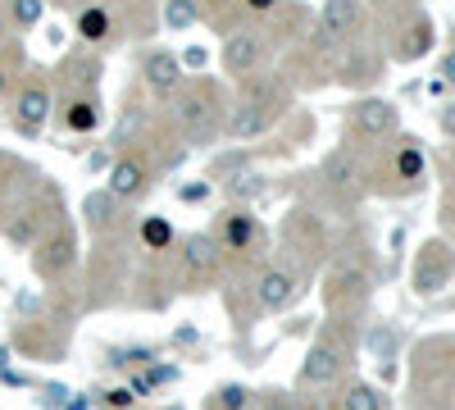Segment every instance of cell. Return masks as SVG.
Returning <instances> with one entry per match:
<instances>
[{
	"label": "cell",
	"instance_id": "cell-1",
	"mask_svg": "<svg viewBox=\"0 0 455 410\" xmlns=\"http://www.w3.org/2000/svg\"><path fill=\"white\" fill-rule=\"evenodd\" d=\"M178 92H182V87H178ZM173 119H178V128H182V137H187V141L205 146L214 133H223V92H219L210 78L192 83V87H187V92L178 96Z\"/></svg>",
	"mask_w": 455,
	"mask_h": 410
},
{
	"label": "cell",
	"instance_id": "cell-2",
	"mask_svg": "<svg viewBox=\"0 0 455 410\" xmlns=\"http://www.w3.org/2000/svg\"><path fill=\"white\" fill-rule=\"evenodd\" d=\"M73 265H78V233H73L68 223H55L46 237H36V246H32V274H36V278L55 283V278H64Z\"/></svg>",
	"mask_w": 455,
	"mask_h": 410
},
{
	"label": "cell",
	"instance_id": "cell-3",
	"mask_svg": "<svg viewBox=\"0 0 455 410\" xmlns=\"http://www.w3.org/2000/svg\"><path fill=\"white\" fill-rule=\"evenodd\" d=\"M455 278V246L433 237L419 246V255H414V269H410V287L414 296H437L442 287H451Z\"/></svg>",
	"mask_w": 455,
	"mask_h": 410
},
{
	"label": "cell",
	"instance_id": "cell-4",
	"mask_svg": "<svg viewBox=\"0 0 455 410\" xmlns=\"http://www.w3.org/2000/svg\"><path fill=\"white\" fill-rule=\"evenodd\" d=\"M51 109H55V96H51V83L42 73H28L14 92V124L23 133H42L51 124Z\"/></svg>",
	"mask_w": 455,
	"mask_h": 410
},
{
	"label": "cell",
	"instance_id": "cell-5",
	"mask_svg": "<svg viewBox=\"0 0 455 410\" xmlns=\"http://www.w3.org/2000/svg\"><path fill=\"white\" fill-rule=\"evenodd\" d=\"M219 64L228 78H255L259 64H264V42H259V32L251 28H233L223 36V46H219Z\"/></svg>",
	"mask_w": 455,
	"mask_h": 410
},
{
	"label": "cell",
	"instance_id": "cell-6",
	"mask_svg": "<svg viewBox=\"0 0 455 410\" xmlns=\"http://www.w3.org/2000/svg\"><path fill=\"white\" fill-rule=\"evenodd\" d=\"M347 369V342L337 338H319L306 351V365H300V388H332Z\"/></svg>",
	"mask_w": 455,
	"mask_h": 410
},
{
	"label": "cell",
	"instance_id": "cell-7",
	"mask_svg": "<svg viewBox=\"0 0 455 410\" xmlns=\"http://www.w3.org/2000/svg\"><path fill=\"white\" fill-rule=\"evenodd\" d=\"M396 124H401L396 105L383 100V96H360V100L351 105V133L364 137V141H383V137H392Z\"/></svg>",
	"mask_w": 455,
	"mask_h": 410
},
{
	"label": "cell",
	"instance_id": "cell-8",
	"mask_svg": "<svg viewBox=\"0 0 455 410\" xmlns=\"http://www.w3.org/2000/svg\"><path fill=\"white\" fill-rule=\"evenodd\" d=\"M178 255H182V278L187 283H210L219 274V265H223V246L210 233H187Z\"/></svg>",
	"mask_w": 455,
	"mask_h": 410
},
{
	"label": "cell",
	"instance_id": "cell-9",
	"mask_svg": "<svg viewBox=\"0 0 455 410\" xmlns=\"http://www.w3.org/2000/svg\"><path fill=\"white\" fill-rule=\"evenodd\" d=\"M323 296H328L332 310H355L364 296H369V274L355 265V260H337V265L328 269Z\"/></svg>",
	"mask_w": 455,
	"mask_h": 410
},
{
	"label": "cell",
	"instance_id": "cell-10",
	"mask_svg": "<svg viewBox=\"0 0 455 410\" xmlns=\"http://www.w3.org/2000/svg\"><path fill=\"white\" fill-rule=\"evenodd\" d=\"M146 188H150V165H146V156L124 151L119 160L109 165V178H105V197H109V201H137Z\"/></svg>",
	"mask_w": 455,
	"mask_h": 410
},
{
	"label": "cell",
	"instance_id": "cell-11",
	"mask_svg": "<svg viewBox=\"0 0 455 410\" xmlns=\"http://www.w3.org/2000/svg\"><path fill=\"white\" fill-rule=\"evenodd\" d=\"M296 296H300V278H296L287 265H269V269L255 274V306H259L264 315L287 310Z\"/></svg>",
	"mask_w": 455,
	"mask_h": 410
},
{
	"label": "cell",
	"instance_id": "cell-12",
	"mask_svg": "<svg viewBox=\"0 0 455 410\" xmlns=\"http://www.w3.org/2000/svg\"><path fill=\"white\" fill-rule=\"evenodd\" d=\"M364 28V5L360 0H323L319 10V32L332 36V42H347V36H355Z\"/></svg>",
	"mask_w": 455,
	"mask_h": 410
},
{
	"label": "cell",
	"instance_id": "cell-13",
	"mask_svg": "<svg viewBox=\"0 0 455 410\" xmlns=\"http://www.w3.org/2000/svg\"><path fill=\"white\" fill-rule=\"evenodd\" d=\"M269 124H274V109L259 105V100H251V96H242V100L233 105V115L223 119V133L233 137V141H251V137H259V133H269Z\"/></svg>",
	"mask_w": 455,
	"mask_h": 410
},
{
	"label": "cell",
	"instance_id": "cell-14",
	"mask_svg": "<svg viewBox=\"0 0 455 410\" xmlns=\"http://www.w3.org/2000/svg\"><path fill=\"white\" fill-rule=\"evenodd\" d=\"M141 78H146V87L156 96H173L182 87V78H187V68H182V60L173 51H150L141 60Z\"/></svg>",
	"mask_w": 455,
	"mask_h": 410
},
{
	"label": "cell",
	"instance_id": "cell-15",
	"mask_svg": "<svg viewBox=\"0 0 455 410\" xmlns=\"http://www.w3.org/2000/svg\"><path fill=\"white\" fill-rule=\"evenodd\" d=\"M259 237H264L259 219L246 214V210H237V214H228V219H223V237H219V246H223V251H255Z\"/></svg>",
	"mask_w": 455,
	"mask_h": 410
},
{
	"label": "cell",
	"instance_id": "cell-16",
	"mask_svg": "<svg viewBox=\"0 0 455 410\" xmlns=\"http://www.w3.org/2000/svg\"><path fill=\"white\" fill-rule=\"evenodd\" d=\"M328 410H387V401H383V392H378L373 383L351 379V383H341V388L332 392Z\"/></svg>",
	"mask_w": 455,
	"mask_h": 410
},
{
	"label": "cell",
	"instance_id": "cell-17",
	"mask_svg": "<svg viewBox=\"0 0 455 410\" xmlns=\"http://www.w3.org/2000/svg\"><path fill=\"white\" fill-rule=\"evenodd\" d=\"M64 128L68 133H96L100 128V100L92 92H73L64 105Z\"/></svg>",
	"mask_w": 455,
	"mask_h": 410
},
{
	"label": "cell",
	"instance_id": "cell-18",
	"mask_svg": "<svg viewBox=\"0 0 455 410\" xmlns=\"http://www.w3.org/2000/svg\"><path fill=\"white\" fill-rule=\"evenodd\" d=\"M109 36H114V14L105 5H83L78 10V42L100 46V42H109Z\"/></svg>",
	"mask_w": 455,
	"mask_h": 410
},
{
	"label": "cell",
	"instance_id": "cell-19",
	"mask_svg": "<svg viewBox=\"0 0 455 410\" xmlns=\"http://www.w3.org/2000/svg\"><path fill=\"white\" fill-rule=\"evenodd\" d=\"M323 178H328V188H351V182L360 178V160H355V151H351V146H337V151L328 156V165H323Z\"/></svg>",
	"mask_w": 455,
	"mask_h": 410
},
{
	"label": "cell",
	"instance_id": "cell-20",
	"mask_svg": "<svg viewBox=\"0 0 455 410\" xmlns=\"http://www.w3.org/2000/svg\"><path fill=\"white\" fill-rule=\"evenodd\" d=\"M433 42H437V32H433V23H428V19H414V23L405 28V36H401V46H396V55H401V60H424V55L433 51Z\"/></svg>",
	"mask_w": 455,
	"mask_h": 410
},
{
	"label": "cell",
	"instance_id": "cell-21",
	"mask_svg": "<svg viewBox=\"0 0 455 410\" xmlns=\"http://www.w3.org/2000/svg\"><path fill=\"white\" fill-rule=\"evenodd\" d=\"M264 173L259 169H242V173H233V178H223V192L233 197V201H259L264 197Z\"/></svg>",
	"mask_w": 455,
	"mask_h": 410
},
{
	"label": "cell",
	"instance_id": "cell-22",
	"mask_svg": "<svg viewBox=\"0 0 455 410\" xmlns=\"http://www.w3.org/2000/svg\"><path fill=\"white\" fill-rule=\"evenodd\" d=\"M164 23L169 32H187L192 23H201V0H164Z\"/></svg>",
	"mask_w": 455,
	"mask_h": 410
},
{
	"label": "cell",
	"instance_id": "cell-23",
	"mask_svg": "<svg viewBox=\"0 0 455 410\" xmlns=\"http://www.w3.org/2000/svg\"><path fill=\"white\" fill-rule=\"evenodd\" d=\"M42 14H46V0H10V23L19 32L36 28V23H42Z\"/></svg>",
	"mask_w": 455,
	"mask_h": 410
},
{
	"label": "cell",
	"instance_id": "cell-24",
	"mask_svg": "<svg viewBox=\"0 0 455 410\" xmlns=\"http://www.w3.org/2000/svg\"><path fill=\"white\" fill-rule=\"evenodd\" d=\"M396 178H405V182H419L424 178V151L414 141H405L401 151H396Z\"/></svg>",
	"mask_w": 455,
	"mask_h": 410
},
{
	"label": "cell",
	"instance_id": "cell-25",
	"mask_svg": "<svg viewBox=\"0 0 455 410\" xmlns=\"http://www.w3.org/2000/svg\"><path fill=\"white\" fill-rule=\"evenodd\" d=\"M141 242H146L150 251H164V246H173V229H169V219H160V214L141 219Z\"/></svg>",
	"mask_w": 455,
	"mask_h": 410
},
{
	"label": "cell",
	"instance_id": "cell-26",
	"mask_svg": "<svg viewBox=\"0 0 455 410\" xmlns=\"http://www.w3.org/2000/svg\"><path fill=\"white\" fill-rule=\"evenodd\" d=\"M251 406V392L242 383H223L214 388V410H246Z\"/></svg>",
	"mask_w": 455,
	"mask_h": 410
},
{
	"label": "cell",
	"instance_id": "cell-27",
	"mask_svg": "<svg viewBox=\"0 0 455 410\" xmlns=\"http://www.w3.org/2000/svg\"><path fill=\"white\" fill-rule=\"evenodd\" d=\"M132 401H137L132 388H114V392H105V406H109V410H132Z\"/></svg>",
	"mask_w": 455,
	"mask_h": 410
},
{
	"label": "cell",
	"instance_id": "cell-28",
	"mask_svg": "<svg viewBox=\"0 0 455 410\" xmlns=\"http://www.w3.org/2000/svg\"><path fill=\"white\" fill-rule=\"evenodd\" d=\"M437 128H442V133L455 141V100H446V105L437 109Z\"/></svg>",
	"mask_w": 455,
	"mask_h": 410
},
{
	"label": "cell",
	"instance_id": "cell-29",
	"mask_svg": "<svg viewBox=\"0 0 455 410\" xmlns=\"http://www.w3.org/2000/svg\"><path fill=\"white\" fill-rule=\"evenodd\" d=\"M60 410H92V397H87V392H68Z\"/></svg>",
	"mask_w": 455,
	"mask_h": 410
},
{
	"label": "cell",
	"instance_id": "cell-30",
	"mask_svg": "<svg viewBox=\"0 0 455 410\" xmlns=\"http://www.w3.org/2000/svg\"><path fill=\"white\" fill-rule=\"evenodd\" d=\"M369 347H373L378 356H387V351H392L396 342H392V333H373V338H369Z\"/></svg>",
	"mask_w": 455,
	"mask_h": 410
},
{
	"label": "cell",
	"instance_id": "cell-31",
	"mask_svg": "<svg viewBox=\"0 0 455 410\" xmlns=\"http://www.w3.org/2000/svg\"><path fill=\"white\" fill-rule=\"evenodd\" d=\"M442 83H451V87H455V46L442 55Z\"/></svg>",
	"mask_w": 455,
	"mask_h": 410
},
{
	"label": "cell",
	"instance_id": "cell-32",
	"mask_svg": "<svg viewBox=\"0 0 455 410\" xmlns=\"http://www.w3.org/2000/svg\"><path fill=\"white\" fill-rule=\"evenodd\" d=\"M242 5H246L251 14H274V10H278V0H242Z\"/></svg>",
	"mask_w": 455,
	"mask_h": 410
},
{
	"label": "cell",
	"instance_id": "cell-33",
	"mask_svg": "<svg viewBox=\"0 0 455 410\" xmlns=\"http://www.w3.org/2000/svg\"><path fill=\"white\" fill-rule=\"evenodd\" d=\"M182 201H205V182H192V188H178Z\"/></svg>",
	"mask_w": 455,
	"mask_h": 410
},
{
	"label": "cell",
	"instance_id": "cell-34",
	"mask_svg": "<svg viewBox=\"0 0 455 410\" xmlns=\"http://www.w3.org/2000/svg\"><path fill=\"white\" fill-rule=\"evenodd\" d=\"M10 78H14V68H10L5 60H0V100H5V96H10Z\"/></svg>",
	"mask_w": 455,
	"mask_h": 410
},
{
	"label": "cell",
	"instance_id": "cell-35",
	"mask_svg": "<svg viewBox=\"0 0 455 410\" xmlns=\"http://www.w3.org/2000/svg\"><path fill=\"white\" fill-rule=\"evenodd\" d=\"M178 60H182V68H187V64L201 68V64H205V51H187V55H178Z\"/></svg>",
	"mask_w": 455,
	"mask_h": 410
},
{
	"label": "cell",
	"instance_id": "cell-36",
	"mask_svg": "<svg viewBox=\"0 0 455 410\" xmlns=\"http://www.w3.org/2000/svg\"><path fill=\"white\" fill-rule=\"evenodd\" d=\"M446 223H451V237H455V205L446 210Z\"/></svg>",
	"mask_w": 455,
	"mask_h": 410
},
{
	"label": "cell",
	"instance_id": "cell-37",
	"mask_svg": "<svg viewBox=\"0 0 455 410\" xmlns=\"http://www.w3.org/2000/svg\"><path fill=\"white\" fill-rule=\"evenodd\" d=\"M60 5H68V10H78V5H87V0H60Z\"/></svg>",
	"mask_w": 455,
	"mask_h": 410
},
{
	"label": "cell",
	"instance_id": "cell-38",
	"mask_svg": "<svg viewBox=\"0 0 455 410\" xmlns=\"http://www.w3.org/2000/svg\"><path fill=\"white\" fill-rule=\"evenodd\" d=\"M0 229H5V210H0Z\"/></svg>",
	"mask_w": 455,
	"mask_h": 410
},
{
	"label": "cell",
	"instance_id": "cell-39",
	"mask_svg": "<svg viewBox=\"0 0 455 410\" xmlns=\"http://www.w3.org/2000/svg\"><path fill=\"white\" fill-rule=\"evenodd\" d=\"M451 369H455V347H451Z\"/></svg>",
	"mask_w": 455,
	"mask_h": 410
}]
</instances>
